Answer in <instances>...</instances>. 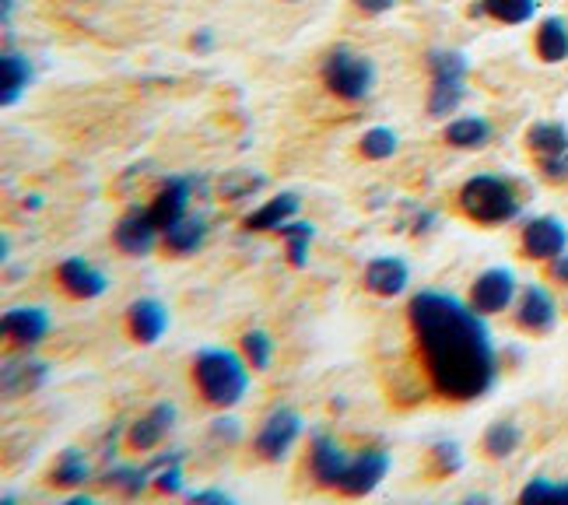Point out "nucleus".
I'll return each instance as SVG.
<instances>
[{
    "label": "nucleus",
    "mask_w": 568,
    "mask_h": 505,
    "mask_svg": "<svg viewBox=\"0 0 568 505\" xmlns=\"http://www.w3.org/2000/svg\"><path fill=\"white\" fill-rule=\"evenodd\" d=\"M410 326L428 376L446 401H477L488 393L498 358L488 326L474 310L446 292H422L410 299Z\"/></svg>",
    "instance_id": "obj_1"
},
{
    "label": "nucleus",
    "mask_w": 568,
    "mask_h": 505,
    "mask_svg": "<svg viewBox=\"0 0 568 505\" xmlns=\"http://www.w3.org/2000/svg\"><path fill=\"white\" fill-rule=\"evenodd\" d=\"M193 380L214 407H232L246 397V368L225 347H207L193 358Z\"/></svg>",
    "instance_id": "obj_2"
},
{
    "label": "nucleus",
    "mask_w": 568,
    "mask_h": 505,
    "mask_svg": "<svg viewBox=\"0 0 568 505\" xmlns=\"http://www.w3.org/2000/svg\"><path fill=\"white\" fill-rule=\"evenodd\" d=\"M460 204L480 225H501L519 214L513 186L506 180H498V175H474L460 190Z\"/></svg>",
    "instance_id": "obj_3"
},
{
    "label": "nucleus",
    "mask_w": 568,
    "mask_h": 505,
    "mask_svg": "<svg viewBox=\"0 0 568 505\" xmlns=\"http://www.w3.org/2000/svg\"><path fill=\"white\" fill-rule=\"evenodd\" d=\"M323 84L344 102H362L376 84V68L368 57L347 47H337L323 60Z\"/></svg>",
    "instance_id": "obj_4"
},
{
    "label": "nucleus",
    "mask_w": 568,
    "mask_h": 505,
    "mask_svg": "<svg viewBox=\"0 0 568 505\" xmlns=\"http://www.w3.org/2000/svg\"><path fill=\"white\" fill-rule=\"evenodd\" d=\"M428 68H432V95H428V113L432 117H446L456 105L464 102V88H467V57L456 50H432L428 53Z\"/></svg>",
    "instance_id": "obj_5"
},
{
    "label": "nucleus",
    "mask_w": 568,
    "mask_h": 505,
    "mask_svg": "<svg viewBox=\"0 0 568 505\" xmlns=\"http://www.w3.org/2000/svg\"><path fill=\"white\" fill-rule=\"evenodd\" d=\"M302 432V418L292 407H277L256 435V453L264 459H284Z\"/></svg>",
    "instance_id": "obj_6"
},
{
    "label": "nucleus",
    "mask_w": 568,
    "mask_h": 505,
    "mask_svg": "<svg viewBox=\"0 0 568 505\" xmlns=\"http://www.w3.org/2000/svg\"><path fill=\"white\" fill-rule=\"evenodd\" d=\"M527 141L540 155V165H544V172L551 175V180H561V175H568V130L561 123H537V127H530Z\"/></svg>",
    "instance_id": "obj_7"
},
{
    "label": "nucleus",
    "mask_w": 568,
    "mask_h": 505,
    "mask_svg": "<svg viewBox=\"0 0 568 505\" xmlns=\"http://www.w3.org/2000/svg\"><path fill=\"white\" fill-rule=\"evenodd\" d=\"M193 186H196V180H190V175H169V180L162 183L155 204H151V222H155L159 232H169L180 218H186Z\"/></svg>",
    "instance_id": "obj_8"
},
{
    "label": "nucleus",
    "mask_w": 568,
    "mask_h": 505,
    "mask_svg": "<svg viewBox=\"0 0 568 505\" xmlns=\"http://www.w3.org/2000/svg\"><path fill=\"white\" fill-rule=\"evenodd\" d=\"M386 471H389V456L383 450H376V446L362 450L352 459V464H347V474L341 481V492L344 495H368L386 477Z\"/></svg>",
    "instance_id": "obj_9"
},
{
    "label": "nucleus",
    "mask_w": 568,
    "mask_h": 505,
    "mask_svg": "<svg viewBox=\"0 0 568 505\" xmlns=\"http://www.w3.org/2000/svg\"><path fill=\"white\" fill-rule=\"evenodd\" d=\"M516 295V277L509 271H485L474 281L470 305L477 313H501Z\"/></svg>",
    "instance_id": "obj_10"
},
{
    "label": "nucleus",
    "mask_w": 568,
    "mask_h": 505,
    "mask_svg": "<svg viewBox=\"0 0 568 505\" xmlns=\"http://www.w3.org/2000/svg\"><path fill=\"white\" fill-rule=\"evenodd\" d=\"M155 222H151V208H134L123 222L116 225L113 232V243L123 250V253H134V256H144L151 253V246H155Z\"/></svg>",
    "instance_id": "obj_11"
},
{
    "label": "nucleus",
    "mask_w": 568,
    "mask_h": 505,
    "mask_svg": "<svg viewBox=\"0 0 568 505\" xmlns=\"http://www.w3.org/2000/svg\"><path fill=\"white\" fill-rule=\"evenodd\" d=\"M50 376V365L39 362V358H8L4 362V372H0V383H4V397L14 401V397H29L36 393L42 383Z\"/></svg>",
    "instance_id": "obj_12"
},
{
    "label": "nucleus",
    "mask_w": 568,
    "mask_h": 505,
    "mask_svg": "<svg viewBox=\"0 0 568 505\" xmlns=\"http://www.w3.org/2000/svg\"><path fill=\"white\" fill-rule=\"evenodd\" d=\"M347 464H352V456H344L341 446L334 443L331 435H316L313 438V453H310V471L320 485H331V488H341V481L347 474Z\"/></svg>",
    "instance_id": "obj_13"
},
{
    "label": "nucleus",
    "mask_w": 568,
    "mask_h": 505,
    "mask_svg": "<svg viewBox=\"0 0 568 505\" xmlns=\"http://www.w3.org/2000/svg\"><path fill=\"white\" fill-rule=\"evenodd\" d=\"M565 243H568V232L558 218H537V222H530L527 229H523V246H527V253L537 260L561 256Z\"/></svg>",
    "instance_id": "obj_14"
},
{
    "label": "nucleus",
    "mask_w": 568,
    "mask_h": 505,
    "mask_svg": "<svg viewBox=\"0 0 568 505\" xmlns=\"http://www.w3.org/2000/svg\"><path fill=\"white\" fill-rule=\"evenodd\" d=\"M60 284H63V292L74 295V299H99L105 289H109V281L105 274H99L95 267H89L81 256H71V260H63L60 263V271H57Z\"/></svg>",
    "instance_id": "obj_15"
},
{
    "label": "nucleus",
    "mask_w": 568,
    "mask_h": 505,
    "mask_svg": "<svg viewBox=\"0 0 568 505\" xmlns=\"http://www.w3.org/2000/svg\"><path fill=\"white\" fill-rule=\"evenodd\" d=\"M50 331V316L36 310V305H21V310L4 313V334L18 347H36Z\"/></svg>",
    "instance_id": "obj_16"
},
{
    "label": "nucleus",
    "mask_w": 568,
    "mask_h": 505,
    "mask_svg": "<svg viewBox=\"0 0 568 505\" xmlns=\"http://www.w3.org/2000/svg\"><path fill=\"white\" fill-rule=\"evenodd\" d=\"M365 289L383 299H393L407 289V263L397 256H379L365 267Z\"/></svg>",
    "instance_id": "obj_17"
},
{
    "label": "nucleus",
    "mask_w": 568,
    "mask_h": 505,
    "mask_svg": "<svg viewBox=\"0 0 568 505\" xmlns=\"http://www.w3.org/2000/svg\"><path fill=\"white\" fill-rule=\"evenodd\" d=\"M126 323H130V334H134L141 344H155L165 334V326H169L165 305L155 302V299H138L134 305H130Z\"/></svg>",
    "instance_id": "obj_18"
},
{
    "label": "nucleus",
    "mask_w": 568,
    "mask_h": 505,
    "mask_svg": "<svg viewBox=\"0 0 568 505\" xmlns=\"http://www.w3.org/2000/svg\"><path fill=\"white\" fill-rule=\"evenodd\" d=\"M172 422H176V407L172 404H159V407H151L141 422L130 425V446L134 450H155L162 438L169 435Z\"/></svg>",
    "instance_id": "obj_19"
},
{
    "label": "nucleus",
    "mask_w": 568,
    "mask_h": 505,
    "mask_svg": "<svg viewBox=\"0 0 568 505\" xmlns=\"http://www.w3.org/2000/svg\"><path fill=\"white\" fill-rule=\"evenodd\" d=\"M298 214V196L295 193H277L264 208H256L250 218H246V229L250 232H277L281 225H288L292 218Z\"/></svg>",
    "instance_id": "obj_20"
},
{
    "label": "nucleus",
    "mask_w": 568,
    "mask_h": 505,
    "mask_svg": "<svg viewBox=\"0 0 568 505\" xmlns=\"http://www.w3.org/2000/svg\"><path fill=\"white\" fill-rule=\"evenodd\" d=\"M519 326H527V331H551L555 326V299L530 284L527 292H523V302H519Z\"/></svg>",
    "instance_id": "obj_21"
},
{
    "label": "nucleus",
    "mask_w": 568,
    "mask_h": 505,
    "mask_svg": "<svg viewBox=\"0 0 568 505\" xmlns=\"http://www.w3.org/2000/svg\"><path fill=\"white\" fill-rule=\"evenodd\" d=\"M29 84H32V63H29V57L8 50L4 60H0V102L14 105Z\"/></svg>",
    "instance_id": "obj_22"
},
{
    "label": "nucleus",
    "mask_w": 568,
    "mask_h": 505,
    "mask_svg": "<svg viewBox=\"0 0 568 505\" xmlns=\"http://www.w3.org/2000/svg\"><path fill=\"white\" fill-rule=\"evenodd\" d=\"M204 235H207L204 218H193V214H186V218H180V222L172 225L169 232H162V243H165V250H172V253L186 256V253H196V250H201Z\"/></svg>",
    "instance_id": "obj_23"
},
{
    "label": "nucleus",
    "mask_w": 568,
    "mask_h": 505,
    "mask_svg": "<svg viewBox=\"0 0 568 505\" xmlns=\"http://www.w3.org/2000/svg\"><path fill=\"white\" fill-rule=\"evenodd\" d=\"M491 138V127L480 117H460L446 127V141L453 148H485Z\"/></svg>",
    "instance_id": "obj_24"
},
{
    "label": "nucleus",
    "mask_w": 568,
    "mask_h": 505,
    "mask_svg": "<svg viewBox=\"0 0 568 505\" xmlns=\"http://www.w3.org/2000/svg\"><path fill=\"white\" fill-rule=\"evenodd\" d=\"M537 53H540V60H548V63H558V60L568 57V29H565L561 18H548L540 26V32H537Z\"/></svg>",
    "instance_id": "obj_25"
},
{
    "label": "nucleus",
    "mask_w": 568,
    "mask_h": 505,
    "mask_svg": "<svg viewBox=\"0 0 568 505\" xmlns=\"http://www.w3.org/2000/svg\"><path fill=\"white\" fill-rule=\"evenodd\" d=\"M89 481V459L81 456V450H68L53 467V485L57 488H74Z\"/></svg>",
    "instance_id": "obj_26"
},
{
    "label": "nucleus",
    "mask_w": 568,
    "mask_h": 505,
    "mask_svg": "<svg viewBox=\"0 0 568 505\" xmlns=\"http://www.w3.org/2000/svg\"><path fill=\"white\" fill-rule=\"evenodd\" d=\"M485 11L501 26H523V21L534 18L537 4L534 0H485Z\"/></svg>",
    "instance_id": "obj_27"
},
{
    "label": "nucleus",
    "mask_w": 568,
    "mask_h": 505,
    "mask_svg": "<svg viewBox=\"0 0 568 505\" xmlns=\"http://www.w3.org/2000/svg\"><path fill=\"white\" fill-rule=\"evenodd\" d=\"M358 148H362L365 159L383 162V159L393 155V151H397V134H393L389 127H373V130H365V134H362Z\"/></svg>",
    "instance_id": "obj_28"
},
{
    "label": "nucleus",
    "mask_w": 568,
    "mask_h": 505,
    "mask_svg": "<svg viewBox=\"0 0 568 505\" xmlns=\"http://www.w3.org/2000/svg\"><path fill=\"white\" fill-rule=\"evenodd\" d=\"M277 232L288 239V260L295 263V267H305V253H310V243H313L316 229L305 225V222H295V225L288 222V225H281Z\"/></svg>",
    "instance_id": "obj_29"
},
{
    "label": "nucleus",
    "mask_w": 568,
    "mask_h": 505,
    "mask_svg": "<svg viewBox=\"0 0 568 505\" xmlns=\"http://www.w3.org/2000/svg\"><path fill=\"white\" fill-rule=\"evenodd\" d=\"M519 446V428L513 425V422H495L491 428H488V435H485V450H488V456H509L513 450Z\"/></svg>",
    "instance_id": "obj_30"
},
{
    "label": "nucleus",
    "mask_w": 568,
    "mask_h": 505,
    "mask_svg": "<svg viewBox=\"0 0 568 505\" xmlns=\"http://www.w3.org/2000/svg\"><path fill=\"white\" fill-rule=\"evenodd\" d=\"M243 351H246V358L253 368H267L271 365V337L264 331H250L243 337Z\"/></svg>",
    "instance_id": "obj_31"
},
{
    "label": "nucleus",
    "mask_w": 568,
    "mask_h": 505,
    "mask_svg": "<svg viewBox=\"0 0 568 505\" xmlns=\"http://www.w3.org/2000/svg\"><path fill=\"white\" fill-rule=\"evenodd\" d=\"M523 502H568V485H551V481H534L523 488Z\"/></svg>",
    "instance_id": "obj_32"
},
{
    "label": "nucleus",
    "mask_w": 568,
    "mask_h": 505,
    "mask_svg": "<svg viewBox=\"0 0 568 505\" xmlns=\"http://www.w3.org/2000/svg\"><path fill=\"white\" fill-rule=\"evenodd\" d=\"M435 464H439L443 474H456V471L464 467L460 446H456V443H439V446H435Z\"/></svg>",
    "instance_id": "obj_33"
},
{
    "label": "nucleus",
    "mask_w": 568,
    "mask_h": 505,
    "mask_svg": "<svg viewBox=\"0 0 568 505\" xmlns=\"http://www.w3.org/2000/svg\"><path fill=\"white\" fill-rule=\"evenodd\" d=\"M260 186H264V175H250V180H243V175H229V180H222L225 196H246Z\"/></svg>",
    "instance_id": "obj_34"
},
{
    "label": "nucleus",
    "mask_w": 568,
    "mask_h": 505,
    "mask_svg": "<svg viewBox=\"0 0 568 505\" xmlns=\"http://www.w3.org/2000/svg\"><path fill=\"white\" fill-rule=\"evenodd\" d=\"M155 485H159L162 495H180V492H183V471H180V464L162 467L159 477H155Z\"/></svg>",
    "instance_id": "obj_35"
},
{
    "label": "nucleus",
    "mask_w": 568,
    "mask_h": 505,
    "mask_svg": "<svg viewBox=\"0 0 568 505\" xmlns=\"http://www.w3.org/2000/svg\"><path fill=\"white\" fill-rule=\"evenodd\" d=\"M211 435L217 438V443H235V438H239L235 418H217V422L211 425Z\"/></svg>",
    "instance_id": "obj_36"
},
{
    "label": "nucleus",
    "mask_w": 568,
    "mask_h": 505,
    "mask_svg": "<svg viewBox=\"0 0 568 505\" xmlns=\"http://www.w3.org/2000/svg\"><path fill=\"white\" fill-rule=\"evenodd\" d=\"M355 4L365 11V14H383V11H389L397 0H355Z\"/></svg>",
    "instance_id": "obj_37"
},
{
    "label": "nucleus",
    "mask_w": 568,
    "mask_h": 505,
    "mask_svg": "<svg viewBox=\"0 0 568 505\" xmlns=\"http://www.w3.org/2000/svg\"><path fill=\"white\" fill-rule=\"evenodd\" d=\"M193 50L196 53H207V50H214V32L211 29H201L193 36Z\"/></svg>",
    "instance_id": "obj_38"
},
{
    "label": "nucleus",
    "mask_w": 568,
    "mask_h": 505,
    "mask_svg": "<svg viewBox=\"0 0 568 505\" xmlns=\"http://www.w3.org/2000/svg\"><path fill=\"white\" fill-rule=\"evenodd\" d=\"M190 502H217V505H229L232 498L222 495V492H196V495H190Z\"/></svg>",
    "instance_id": "obj_39"
},
{
    "label": "nucleus",
    "mask_w": 568,
    "mask_h": 505,
    "mask_svg": "<svg viewBox=\"0 0 568 505\" xmlns=\"http://www.w3.org/2000/svg\"><path fill=\"white\" fill-rule=\"evenodd\" d=\"M555 277L568 284V253L565 256H555Z\"/></svg>",
    "instance_id": "obj_40"
},
{
    "label": "nucleus",
    "mask_w": 568,
    "mask_h": 505,
    "mask_svg": "<svg viewBox=\"0 0 568 505\" xmlns=\"http://www.w3.org/2000/svg\"><path fill=\"white\" fill-rule=\"evenodd\" d=\"M11 14H14V0H4V26H11Z\"/></svg>",
    "instance_id": "obj_41"
},
{
    "label": "nucleus",
    "mask_w": 568,
    "mask_h": 505,
    "mask_svg": "<svg viewBox=\"0 0 568 505\" xmlns=\"http://www.w3.org/2000/svg\"><path fill=\"white\" fill-rule=\"evenodd\" d=\"M26 208H29V211H39V208H42V201H39V196H29Z\"/></svg>",
    "instance_id": "obj_42"
}]
</instances>
